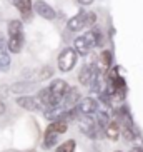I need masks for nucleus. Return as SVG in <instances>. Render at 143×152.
<instances>
[{"label":"nucleus","instance_id":"4468645a","mask_svg":"<svg viewBox=\"0 0 143 152\" xmlns=\"http://www.w3.org/2000/svg\"><path fill=\"white\" fill-rule=\"evenodd\" d=\"M90 45L87 44V40L83 39V37H78L75 40V52L77 54H80V55H87L90 52Z\"/></svg>","mask_w":143,"mask_h":152},{"label":"nucleus","instance_id":"b1692460","mask_svg":"<svg viewBox=\"0 0 143 152\" xmlns=\"http://www.w3.org/2000/svg\"><path fill=\"white\" fill-rule=\"evenodd\" d=\"M115 152H121V151H115Z\"/></svg>","mask_w":143,"mask_h":152},{"label":"nucleus","instance_id":"f8f14e48","mask_svg":"<svg viewBox=\"0 0 143 152\" xmlns=\"http://www.w3.org/2000/svg\"><path fill=\"white\" fill-rule=\"evenodd\" d=\"M98 67L102 72H107L108 69L112 67V52H108V50H105V52H102V55H98Z\"/></svg>","mask_w":143,"mask_h":152},{"label":"nucleus","instance_id":"412c9836","mask_svg":"<svg viewBox=\"0 0 143 152\" xmlns=\"http://www.w3.org/2000/svg\"><path fill=\"white\" fill-rule=\"evenodd\" d=\"M78 2H80L82 5H90L92 2H93V0H78Z\"/></svg>","mask_w":143,"mask_h":152},{"label":"nucleus","instance_id":"ddd939ff","mask_svg":"<svg viewBox=\"0 0 143 152\" xmlns=\"http://www.w3.org/2000/svg\"><path fill=\"white\" fill-rule=\"evenodd\" d=\"M17 104L20 105L22 109H25V110H37V102H35V99H32V97H18L17 99Z\"/></svg>","mask_w":143,"mask_h":152},{"label":"nucleus","instance_id":"423d86ee","mask_svg":"<svg viewBox=\"0 0 143 152\" xmlns=\"http://www.w3.org/2000/svg\"><path fill=\"white\" fill-rule=\"evenodd\" d=\"M78 100H80V92H78V89H75V87H68V90L65 92V95H63V99H62V104H63V107H65L63 110L73 109Z\"/></svg>","mask_w":143,"mask_h":152},{"label":"nucleus","instance_id":"f03ea898","mask_svg":"<svg viewBox=\"0 0 143 152\" xmlns=\"http://www.w3.org/2000/svg\"><path fill=\"white\" fill-rule=\"evenodd\" d=\"M77 57L78 55H77L75 49H72V47L65 49L62 54L58 55V69L62 72H70L73 69V65L77 64Z\"/></svg>","mask_w":143,"mask_h":152},{"label":"nucleus","instance_id":"9b49d317","mask_svg":"<svg viewBox=\"0 0 143 152\" xmlns=\"http://www.w3.org/2000/svg\"><path fill=\"white\" fill-rule=\"evenodd\" d=\"M105 135H107L110 140H118L120 139V125L116 124L115 121H110L107 124V127H105Z\"/></svg>","mask_w":143,"mask_h":152},{"label":"nucleus","instance_id":"7ed1b4c3","mask_svg":"<svg viewBox=\"0 0 143 152\" xmlns=\"http://www.w3.org/2000/svg\"><path fill=\"white\" fill-rule=\"evenodd\" d=\"M68 90V84L62 79H58V80H53L50 84L48 87V92H50V99H52V102L53 105L57 107L58 104H62V99L65 95V92Z\"/></svg>","mask_w":143,"mask_h":152},{"label":"nucleus","instance_id":"2eb2a0df","mask_svg":"<svg viewBox=\"0 0 143 152\" xmlns=\"http://www.w3.org/2000/svg\"><path fill=\"white\" fill-rule=\"evenodd\" d=\"M82 37L87 40V44L90 45V49H93L95 45L100 44V35L97 34V30H88V32H85V35H82Z\"/></svg>","mask_w":143,"mask_h":152},{"label":"nucleus","instance_id":"4be33fe9","mask_svg":"<svg viewBox=\"0 0 143 152\" xmlns=\"http://www.w3.org/2000/svg\"><path fill=\"white\" fill-rule=\"evenodd\" d=\"M128 152H143V149L142 147H133V149H130Z\"/></svg>","mask_w":143,"mask_h":152},{"label":"nucleus","instance_id":"9d476101","mask_svg":"<svg viewBox=\"0 0 143 152\" xmlns=\"http://www.w3.org/2000/svg\"><path fill=\"white\" fill-rule=\"evenodd\" d=\"M7 47H9L10 52H14V54H18L23 47V34L20 35H12L9 37V40H7Z\"/></svg>","mask_w":143,"mask_h":152},{"label":"nucleus","instance_id":"f257e3e1","mask_svg":"<svg viewBox=\"0 0 143 152\" xmlns=\"http://www.w3.org/2000/svg\"><path fill=\"white\" fill-rule=\"evenodd\" d=\"M97 20L93 12H80L77 14L73 18L68 20V30L72 32H78V30H83V28H88L92 27Z\"/></svg>","mask_w":143,"mask_h":152},{"label":"nucleus","instance_id":"f3484780","mask_svg":"<svg viewBox=\"0 0 143 152\" xmlns=\"http://www.w3.org/2000/svg\"><path fill=\"white\" fill-rule=\"evenodd\" d=\"M7 32H9V37H12V35H20V34H23V30H22V22H20V20H10Z\"/></svg>","mask_w":143,"mask_h":152},{"label":"nucleus","instance_id":"a211bd4d","mask_svg":"<svg viewBox=\"0 0 143 152\" xmlns=\"http://www.w3.org/2000/svg\"><path fill=\"white\" fill-rule=\"evenodd\" d=\"M9 65H10V57L4 47V42H0V69L2 70H7Z\"/></svg>","mask_w":143,"mask_h":152},{"label":"nucleus","instance_id":"39448f33","mask_svg":"<svg viewBox=\"0 0 143 152\" xmlns=\"http://www.w3.org/2000/svg\"><path fill=\"white\" fill-rule=\"evenodd\" d=\"M33 9H35V12L40 15L42 18H47V20H53V18L57 17L55 10L52 9L48 4H45L43 0H37L35 4H33Z\"/></svg>","mask_w":143,"mask_h":152},{"label":"nucleus","instance_id":"aec40b11","mask_svg":"<svg viewBox=\"0 0 143 152\" xmlns=\"http://www.w3.org/2000/svg\"><path fill=\"white\" fill-rule=\"evenodd\" d=\"M75 145H77V142L72 139V140H67V142L60 144L55 152H75Z\"/></svg>","mask_w":143,"mask_h":152},{"label":"nucleus","instance_id":"dca6fc26","mask_svg":"<svg viewBox=\"0 0 143 152\" xmlns=\"http://www.w3.org/2000/svg\"><path fill=\"white\" fill-rule=\"evenodd\" d=\"M58 135L60 134H55V132H48V130H45V137H43V147L45 149H52L57 144L58 140Z\"/></svg>","mask_w":143,"mask_h":152},{"label":"nucleus","instance_id":"6e6552de","mask_svg":"<svg viewBox=\"0 0 143 152\" xmlns=\"http://www.w3.org/2000/svg\"><path fill=\"white\" fill-rule=\"evenodd\" d=\"M77 109H78L83 115H92V114L97 112V109H98V102H97L95 99H92V97H85V99L80 100V104H78Z\"/></svg>","mask_w":143,"mask_h":152},{"label":"nucleus","instance_id":"6ab92c4d","mask_svg":"<svg viewBox=\"0 0 143 152\" xmlns=\"http://www.w3.org/2000/svg\"><path fill=\"white\" fill-rule=\"evenodd\" d=\"M48 132H55V134H63L67 130V122H60V121H53L52 124L47 127Z\"/></svg>","mask_w":143,"mask_h":152},{"label":"nucleus","instance_id":"5701e85b","mask_svg":"<svg viewBox=\"0 0 143 152\" xmlns=\"http://www.w3.org/2000/svg\"><path fill=\"white\" fill-rule=\"evenodd\" d=\"M4 112H5V105H4V104H2V102H0V115H2Z\"/></svg>","mask_w":143,"mask_h":152},{"label":"nucleus","instance_id":"20e7f679","mask_svg":"<svg viewBox=\"0 0 143 152\" xmlns=\"http://www.w3.org/2000/svg\"><path fill=\"white\" fill-rule=\"evenodd\" d=\"M98 77V69L95 67V65H83L80 70V74H78V82H80L82 85H92L93 84V80Z\"/></svg>","mask_w":143,"mask_h":152},{"label":"nucleus","instance_id":"0eeeda50","mask_svg":"<svg viewBox=\"0 0 143 152\" xmlns=\"http://www.w3.org/2000/svg\"><path fill=\"white\" fill-rule=\"evenodd\" d=\"M78 125H80L82 132H85L88 137H92V139H97V137H98V135H97V125H95V121H93L90 115L82 117L80 122H78Z\"/></svg>","mask_w":143,"mask_h":152},{"label":"nucleus","instance_id":"1a4fd4ad","mask_svg":"<svg viewBox=\"0 0 143 152\" xmlns=\"http://www.w3.org/2000/svg\"><path fill=\"white\" fill-rule=\"evenodd\" d=\"M12 5H15L18 9V12L22 14V17L25 20L30 18V14H32V0H10Z\"/></svg>","mask_w":143,"mask_h":152}]
</instances>
